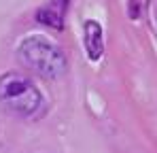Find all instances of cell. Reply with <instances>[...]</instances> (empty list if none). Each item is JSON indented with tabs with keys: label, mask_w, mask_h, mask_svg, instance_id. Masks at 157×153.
I'll return each mask as SVG.
<instances>
[{
	"label": "cell",
	"mask_w": 157,
	"mask_h": 153,
	"mask_svg": "<svg viewBox=\"0 0 157 153\" xmlns=\"http://www.w3.org/2000/svg\"><path fill=\"white\" fill-rule=\"evenodd\" d=\"M83 45L89 62H98L104 55V30L96 19H87L83 24Z\"/></svg>",
	"instance_id": "cell-3"
},
{
	"label": "cell",
	"mask_w": 157,
	"mask_h": 153,
	"mask_svg": "<svg viewBox=\"0 0 157 153\" xmlns=\"http://www.w3.org/2000/svg\"><path fill=\"white\" fill-rule=\"evenodd\" d=\"M66 11H68V0H47L36 11V22L49 26L53 30H62Z\"/></svg>",
	"instance_id": "cell-4"
},
{
	"label": "cell",
	"mask_w": 157,
	"mask_h": 153,
	"mask_svg": "<svg viewBox=\"0 0 157 153\" xmlns=\"http://www.w3.org/2000/svg\"><path fill=\"white\" fill-rule=\"evenodd\" d=\"M17 62L24 68L45 79H57L68 68V60L62 47H57L49 38L36 36V34L24 38L17 45Z\"/></svg>",
	"instance_id": "cell-2"
},
{
	"label": "cell",
	"mask_w": 157,
	"mask_h": 153,
	"mask_svg": "<svg viewBox=\"0 0 157 153\" xmlns=\"http://www.w3.org/2000/svg\"><path fill=\"white\" fill-rule=\"evenodd\" d=\"M138 15H140V0H130V17L138 19Z\"/></svg>",
	"instance_id": "cell-5"
},
{
	"label": "cell",
	"mask_w": 157,
	"mask_h": 153,
	"mask_svg": "<svg viewBox=\"0 0 157 153\" xmlns=\"http://www.w3.org/2000/svg\"><path fill=\"white\" fill-rule=\"evenodd\" d=\"M0 106L17 117L36 119L45 113L47 102L43 92L19 73H6L0 76Z\"/></svg>",
	"instance_id": "cell-1"
}]
</instances>
